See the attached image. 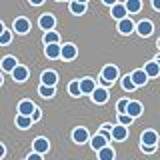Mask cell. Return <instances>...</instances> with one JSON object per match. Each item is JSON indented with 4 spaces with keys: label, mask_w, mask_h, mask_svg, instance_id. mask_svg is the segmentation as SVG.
Listing matches in <instances>:
<instances>
[{
    "label": "cell",
    "mask_w": 160,
    "mask_h": 160,
    "mask_svg": "<svg viewBox=\"0 0 160 160\" xmlns=\"http://www.w3.org/2000/svg\"><path fill=\"white\" fill-rule=\"evenodd\" d=\"M32 6H40V4H44V0H28Z\"/></svg>",
    "instance_id": "8d00e7d4"
},
{
    "label": "cell",
    "mask_w": 160,
    "mask_h": 160,
    "mask_svg": "<svg viewBox=\"0 0 160 160\" xmlns=\"http://www.w3.org/2000/svg\"><path fill=\"white\" fill-rule=\"evenodd\" d=\"M68 92L72 94V96H80V84H78V80H72V82L68 84Z\"/></svg>",
    "instance_id": "f1b7e54d"
},
{
    "label": "cell",
    "mask_w": 160,
    "mask_h": 160,
    "mask_svg": "<svg viewBox=\"0 0 160 160\" xmlns=\"http://www.w3.org/2000/svg\"><path fill=\"white\" fill-rule=\"evenodd\" d=\"M40 80H42L44 86H56V82H58V74L54 72V70H44L42 76H40Z\"/></svg>",
    "instance_id": "ba28073f"
},
{
    "label": "cell",
    "mask_w": 160,
    "mask_h": 160,
    "mask_svg": "<svg viewBox=\"0 0 160 160\" xmlns=\"http://www.w3.org/2000/svg\"><path fill=\"white\" fill-rule=\"evenodd\" d=\"M114 156H116V152H114V148L108 146V144L98 150V160H114Z\"/></svg>",
    "instance_id": "7402d4cb"
},
{
    "label": "cell",
    "mask_w": 160,
    "mask_h": 160,
    "mask_svg": "<svg viewBox=\"0 0 160 160\" xmlns=\"http://www.w3.org/2000/svg\"><path fill=\"white\" fill-rule=\"evenodd\" d=\"M60 42V34L54 32V30H48L44 32V44H58Z\"/></svg>",
    "instance_id": "484cf974"
},
{
    "label": "cell",
    "mask_w": 160,
    "mask_h": 160,
    "mask_svg": "<svg viewBox=\"0 0 160 160\" xmlns=\"http://www.w3.org/2000/svg\"><path fill=\"white\" fill-rule=\"evenodd\" d=\"M76 2H82V4H86V2H88V0H76Z\"/></svg>",
    "instance_id": "7bdbcfd3"
},
{
    "label": "cell",
    "mask_w": 160,
    "mask_h": 160,
    "mask_svg": "<svg viewBox=\"0 0 160 160\" xmlns=\"http://www.w3.org/2000/svg\"><path fill=\"white\" fill-rule=\"evenodd\" d=\"M4 154H6V148H4V144H0V158H4Z\"/></svg>",
    "instance_id": "ab89813d"
},
{
    "label": "cell",
    "mask_w": 160,
    "mask_h": 160,
    "mask_svg": "<svg viewBox=\"0 0 160 160\" xmlns=\"http://www.w3.org/2000/svg\"><path fill=\"white\" fill-rule=\"evenodd\" d=\"M106 144H108V140L104 138L102 134H96V136H92V138H90V146H92L94 150H96V152H98L100 148H104Z\"/></svg>",
    "instance_id": "603a6c76"
},
{
    "label": "cell",
    "mask_w": 160,
    "mask_h": 160,
    "mask_svg": "<svg viewBox=\"0 0 160 160\" xmlns=\"http://www.w3.org/2000/svg\"><path fill=\"white\" fill-rule=\"evenodd\" d=\"M32 148H34V152H38V154H46L48 150H50V142L46 138H34V142H32Z\"/></svg>",
    "instance_id": "52a82bcc"
},
{
    "label": "cell",
    "mask_w": 160,
    "mask_h": 160,
    "mask_svg": "<svg viewBox=\"0 0 160 160\" xmlns=\"http://www.w3.org/2000/svg\"><path fill=\"white\" fill-rule=\"evenodd\" d=\"M78 54V48L74 46V44H64V46H60V58L62 60H74Z\"/></svg>",
    "instance_id": "3957f363"
},
{
    "label": "cell",
    "mask_w": 160,
    "mask_h": 160,
    "mask_svg": "<svg viewBox=\"0 0 160 160\" xmlns=\"http://www.w3.org/2000/svg\"><path fill=\"white\" fill-rule=\"evenodd\" d=\"M108 96H110V94H108V90L106 88H94V92H92V100H94V102H96V104H104V102H108Z\"/></svg>",
    "instance_id": "4fadbf2b"
},
{
    "label": "cell",
    "mask_w": 160,
    "mask_h": 160,
    "mask_svg": "<svg viewBox=\"0 0 160 160\" xmlns=\"http://www.w3.org/2000/svg\"><path fill=\"white\" fill-rule=\"evenodd\" d=\"M132 116H128V114H118V124H122V126H130L132 124Z\"/></svg>",
    "instance_id": "1f68e13d"
},
{
    "label": "cell",
    "mask_w": 160,
    "mask_h": 160,
    "mask_svg": "<svg viewBox=\"0 0 160 160\" xmlns=\"http://www.w3.org/2000/svg\"><path fill=\"white\" fill-rule=\"evenodd\" d=\"M154 60H156V62H158V64H160V54H158V56H156V58H154Z\"/></svg>",
    "instance_id": "b9f144b4"
},
{
    "label": "cell",
    "mask_w": 160,
    "mask_h": 160,
    "mask_svg": "<svg viewBox=\"0 0 160 160\" xmlns=\"http://www.w3.org/2000/svg\"><path fill=\"white\" fill-rule=\"evenodd\" d=\"M16 126L20 130H28L30 126H32V118L30 116H22V114H18L16 116Z\"/></svg>",
    "instance_id": "d4e9b609"
},
{
    "label": "cell",
    "mask_w": 160,
    "mask_h": 160,
    "mask_svg": "<svg viewBox=\"0 0 160 160\" xmlns=\"http://www.w3.org/2000/svg\"><path fill=\"white\" fill-rule=\"evenodd\" d=\"M38 94L42 98H52L54 94H56V86H44V84H42V86L38 88Z\"/></svg>",
    "instance_id": "4316f807"
},
{
    "label": "cell",
    "mask_w": 160,
    "mask_h": 160,
    "mask_svg": "<svg viewBox=\"0 0 160 160\" xmlns=\"http://www.w3.org/2000/svg\"><path fill=\"white\" fill-rule=\"evenodd\" d=\"M26 160H44V158H42V154H38V152H30L26 156Z\"/></svg>",
    "instance_id": "e575fe53"
},
{
    "label": "cell",
    "mask_w": 160,
    "mask_h": 160,
    "mask_svg": "<svg viewBox=\"0 0 160 160\" xmlns=\"http://www.w3.org/2000/svg\"><path fill=\"white\" fill-rule=\"evenodd\" d=\"M116 78H118V68L114 66V64H106V66L102 68V80H100V82H102L104 86H110Z\"/></svg>",
    "instance_id": "6da1fadb"
},
{
    "label": "cell",
    "mask_w": 160,
    "mask_h": 160,
    "mask_svg": "<svg viewBox=\"0 0 160 160\" xmlns=\"http://www.w3.org/2000/svg\"><path fill=\"white\" fill-rule=\"evenodd\" d=\"M110 16L112 18H116V20H122V18H126L128 16V12H126V8H124V4H114V6H110Z\"/></svg>",
    "instance_id": "5bb4252c"
},
{
    "label": "cell",
    "mask_w": 160,
    "mask_h": 160,
    "mask_svg": "<svg viewBox=\"0 0 160 160\" xmlns=\"http://www.w3.org/2000/svg\"><path fill=\"white\" fill-rule=\"evenodd\" d=\"M130 78H132L134 86H144V84L148 82V76H146V72H144V70H134V72L130 74Z\"/></svg>",
    "instance_id": "9a60e30c"
},
{
    "label": "cell",
    "mask_w": 160,
    "mask_h": 160,
    "mask_svg": "<svg viewBox=\"0 0 160 160\" xmlns=\"http://www.w3.org/2000/svg\"><path fill=\"white\" fill-rule=\"evenodd\" d=\"M134 28H136V26H134V22H132L130 18H122V20H118V32H120V34H130Z\"/></svg>",
    "instance_id": "ac0fdd59"
},
{
    "label": "cell",
    "mask_w": 160,
    "mask_h": 160,
    "mask_svg": "<svg viewBox=\"0 0 160 160\" xmlns=\"http://www.w3.org/2000/svg\"><path fill=\"white\" fill-rule=\"evenodd\" d=\"M122 88L126 90V92H132V90L136 88V86H134V82H132V78H130V76H124V78H122Z\"/></svg>",
    "instance_id": "4dcf8cb0"
},
{
    "label": "cell",
    "mask_w": 160,
    "mask_h": 160,
    "mask_svg": "<svg viewBox=\"0 0 160 160\" xmlns=\"http://www.w3.org/2000/svg\"><path fill=\"white\" fill-rule=\"evenodd\" d=\"M156 44H158V48H160V38H158V42H156Z\"/></svg>",
    "instance_id": "f6af8a7d"
},
{
    "label": "cell",
    "mask_w": 160,
    "mask_h": 160,
    "mask_svg": "<svg viewBox=\"0 0 160 160\" xmlns=\"http://www.w3.org/2000/svg\"><path fill=\"white\" fill-rule=\"evenodd\" d=\"M140 140H142L144 146H156V142H158V134L154 132V130H144L142 136H140Z\"/></svg>",
    "instance_id": "9c48e42d"
},
{
    "label": "cell",
    "mask_w": 160,
    "mask_h": 160,
    "mask_svg": "<svg viewBox=\"0 0 160 160\" xmlns=\"http://www.w3.org/2000/svg\"><path fill=\"white\" fill-rule=\"evenodd\" d=\"M12 78L16 80V82H24V80L28 78V68H26V66H20V64H18V66L12 70Z\"/></svg>",
    "instance_id": "d6986e66"
},
{
    "label": "cell",
    "mask_w": 160,
    "mask_h": 160,
    "mask_svg": "<svg viewBox=\"0 0 160 160\" xmlns=\"http://www.w3.org/2000/svg\"><path fill=\"white\" fill-rule=\"evenodd\" d=\"M38 26L44 30V32H48V30H54V26H56V18L52 16V14H42L38 20Z\"/></svg>",
    "instance_id": "7a4b0ae2"
},
{
    "label": "cell",
    "mask_w": 160,
    "mask_h": 160,
    "mask_svg": "<svg viewBox=\"0 0 160 160\" xmlns=\"http://www.w3.org/2000/svg\"><path fill=\"white\" fill-rule=\"evenodd\" d=\"M124 114H128V116H132V118H138L140 114H142V104H140L138 100H128V106H126V112Z\"/></svg>",
    "instance_id": "8992f818"
},
{
    "label": "cell",
    "mask_w": 160,
    "mask_h": 160,
    "mask_svg": "<svg viewBox=\"0 0 160 160\" xmlns=\"http://www.w3.org/2000/svg\"><path fill=\"white\" fill-rule=\"evenodd\" d=\"M4 30H6V28H4V24H2V22H0V34H2V32H4Z\"/></svg>",
    "instance_id": "60d3db41"
},
{
    "label": "cell",
    "mask_w": 160,
    "mask_h": 160,
    "mask_svg": "<svg viewBox=\"0 0 160 160\" xmlns=\"http://www.w3.org/2000/svg\"><path fill=\"white\" fill-rule=\"evenodd\" d=\"M2 80H4V78H2V74H0V86H2Z\"/></svg>",
    "instance_id": "ee69618b"
},
{
    "label": "cell",
    "mask_w": 160,
    "mask_h": 160,
    "mask_svg": "<svg viewBox=\"0 0 160 160\" xmlns=\"http://www.w3.org/2000/svg\"><path fill=\"white\" fill-rule=\"evenodd\" d=\"M142 70L146 72L148 78H156V76H160V64L156 62V60H150L148 64H144Z\"/></svg>",
    "instance_id": "8fae6325"
},
{
    "label": "cell",
    "mask_w": 160,
    "mask_h": 160,
    "mask_svg": "<svg viewBox=\"0 0 160 160\" xmlns=\"http://www.w3.org/2000/svg\"><path fill=\"white\" fill-rule=\"evenodd\" d=\"M34 102L32 100H22V102L18 104V114H22V116H30V114L34 112Z\"/></svg>",
    "instance_id": "2e32d148"
},
{
    "label": "cell",
    "mask_w": 160,
    "mask_h": 160,
    "mask_svg": "<svg viewBox=\"0 0 160 160\" xmlns=\"http://www.w3.org/2000/svg\"><path fill=\"white\" fill-rule=\"evenodd\" d=\"M124 8H126L128 14H136L142 10V0H126L124 2Z\"/></svg>",
    "instance_id": "ffe728a7"
},
{
    "label": "cell",
    "mask_w": 160,
    "mask_h": 160,
    "mask_svg": "<svg viewBox=\"0 0 160 160\" xmlns=\"http://www.w3.org/2000/svg\"><path fill=\"white\" fill-rule=\"evenodd\" d=\"M126 106H128V100H126V98L118 100V104H116V110H118V114H124V112H126Z\"/></svg>",
    "instance_id": "d6a6232c"
},
{
    "label": "cell",
    "mask_w": 160,
    "mask_h": 160,
    "mask_svg": "<svg viewBox=\"0 0 160 160\" xmlns=\"http://www.w3.org/2000/svg\"><path fill=\"white\" fill-rule=\"evenodd\" d=\"M46 56L50 58V60H56V58H60V44H46Z\"/></svg>",
    "instance_id": "cb8c5ba5"
},
{
    "label": "cell",
    "mask_w": 160,
    "mask_h": 160,
    "mask_svg": "<svg viewBox=\"0 0 160 160\" xmlns=\"http://www.w3.org/2000/svg\"><path fill=\"white\" fill-rule=\"evenodd\" d=\"M30 118H32V122H38V120H40V118H42V112H40V110H38V108H34V112H32V114H30Z\"/></svg>",
    "instance_id": "836d02e7"
},
{
    "label": "cell",
    "mask_w": 160,
    "mask_h": 160,
    "mask_svg": "<svg viewBox=\"0 0 160 160\" xmlns=\"http://www.w3.org/2000/svg\"><path fill=\"white\" fill-rule=\"evenodd\" d=\"M152 30H154V26H152V22H150V20H142V22L136 24V32H138L142 38L150 36V34H152Z\"/></svg>",
    "instance_id": "7c38bea8"
},
{
    "label": "cell",
    "mask_w": 160,
    "mask_h": 160,
    "mask_svg": "<svg viewBox=\"0 0 160 160\" xmlns=\"http://www.w3.org/2000/svg\"><path fill=\"white\" fill-rule=\"evenodd\" d=\"M110 136L114 140H118V142H122V140L128 138V126H122V124H116V126L110 128Z\"/></svg>",
    "instance_id": "277c9868"
},
{
    "label": "cell",
    "mask_w": 160,
    "mask_h": 160,
    "mask_svg": "<svg viewBox=\"0 0 160 160\" xmlns=\"http://www.w3.org/2000/svg\"><path fill=\"white\" fill-rule=\"evenodd\" d=\"M70 12H72V14H84V12H86V4L72 0V2H70Z\"/></svg>",
    "instance_id": "83f0119b"
},
{
    "label": "cell",
    "mask_w": 160,
    "mask_h": 160,
    "mask_svg": "<svg viewBox=\"0 0 160 160\" xmlns=\"http://www.w3.org/2000/svg\"><path fill=\"white\" fill-rule=\"evenodd\" d=\"M28 30H30V22H28L26 18L20 16V18L14 20V32H18V34H26Z\"/></svg>",
    "instance_id": "e0dca14e"
},
{
    "label": "cell",
    "mask_w": 160,
    "mask_h": 160,
    "mask_svg": "<svg viewBox=\"0 0 160 160\" xmlns=\"http://www.w3.org/2000/svg\"><path fill=\"white\" fill-rule=\"evenodd\" d=\"M102 2H104V4H106V6H114V4H116V2H118V0H102Z\"/></svg>",
    "instance_id": "74e56055"
},
{
    "label": "cell",
    "mask_w": 160,
    "mask_h": 160,
    "mask_svg": "<svg viewBox=\"0 0 160 160\" xmlns=\"http://www.w3.org/2000/svg\"><path fill=\"white\" fill-rule=\"evenodd\" d=\"M88 138H90V134H88V130L84 128V126L74 128V132H72V140H74L76 144H84V142H88Z\"/></svg>",
    "instance_id": "5b68a950"
},
{
    "label": "cell",
    "mask_w": 160,
    "mask_h": 160,
    "mask_svg": "<svg viewBox=\"0 0 160 160\" xmlns=\"http://www.w3.org/2000/svg\"><path fill=\"white\" fill-rule=\"evenodd\" d=\"M154 150H156V146H144V144H142V152H154Z\"/></svg>",
    "instance_id": "d590c367"
},
{
    "label": "cell",
    "mask_w": 160,
    "mask_h": 160,
    "mask_svg": "<svg viewBox=\"0 0 160 160\" xmlns=\"http://www.w3.org/2000/svg\"><path fill=\"white\" fill-rule=\"evenodd\" d=\"M0 66H2L4 72H12V70L18 66V62H16V58H14V56H4L2 62H0Z\"/></svg>",
    "instance_id": "44dd1931"
},
{
    "label": "cell",
    "mask_w": 160,
    "mask_h": 160,
    "mask_svg": "<svg viewBox=\"0 0 160 160\" xmlns=\"http://www.w3.org/2000/svg\"><path fill=\"white\" fill-rule=\"evenodd\" d=\"M12 42V32H8V30H4L2 34H0V46H6V44Z\"/></svg>",
    "instance_id": "f546056e"
},
{
    "label": "cell",
    "mask_w": 160,
    "mask_h": 160,
    "mask_svg": "<svg viewBox=\"0 0 160 160\" xmlns=\"http://www.w3.org/2000/svg\"><path fill=\"white\" fill-rule=\"evenodd\" d=\"M78 84H80V94H92L94 88H96L94 78H82V80H78Z\"/></svg>",
    "instance_id": "30bf717a"
},
{
    "label": "cell",
    "mask_w": 160,
    "mask_h": 160,
    "mask_svg": "<svg viewBox=\"0 0 160 160\" xmlns=\"http://www.w3.org/2000/svg\"><path fill=\"white\" fill-rule=\"evenodd\" d=\"M152 8L154 10H160V0H152Z\"/></svg>",
    "instance_id": "f35d334b"
}]
</instances>
